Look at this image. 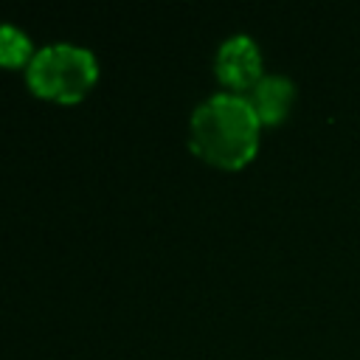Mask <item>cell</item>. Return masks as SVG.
<instances>
[{
  "label": "cell",
  "instance_id": "6da1fadb",
  "mask_svg": "<svg viewBox=\"0 0 360 360\" xmlns=\"http://www.w3.org/2000/svg\"><path fill=\"white\" fill-rule=\"evenodd\" d=\"M259 118L245 96L214 93L197 104L191 115L188 141L200 158L208 163L236 169L256 155L259 146Z\"/></svg>",
  "mask_w": 360,
  "mask_h": 360
},
{
  "label": "cell",
  "instance_id": "7a4b0ae2",
  "mask_svg": "<svg viewBox=\"0 0 360 360\" xmlns=\"http://www.w3.org/2000/svg\"><path fill=\"white\" fill-rule=\"evenodd\" d=\"M96 56L87 48L53 42L37 51L28 62V84L48 98L73 101L82 98L96 79Z\"/></svg>",
  "mask_w": 360,
  "mask_h": 360
},
{
  "label": "cell",
  "instance_id": "3957f363",
  "mask_svg": "<svg viewBox=\"0 0 360 360\" xmlns=\"http://www.w3.org/2000/svg\"><path fill=\"white\" fill-rule=\"evenodd\" d=\"M217 76L242 90V87H253L259 79H262V53H259V45L248 37V34H236V37H228L219 51H217Z\"/></svg>",
  "mask_w": 360,
  "mask_h": 360
},
{
  "label": "cell",
  "instance_id": "277c9868",
  "mask_svg": "<svg viewBox=\"0 0 360 360\" xmlns=\"http://www.w3.org/2000/svg\"><path fill=\"white\" fill-rule=\"evenodd\" d=\"M245 98L262 124H278L295 101V84L281 73H270V76H262Z\"/></svg>",
  "mask_w": 360,
  "mask_h": 360
},
{
  "label": "cell",
  "instance_id": "5b68a950",
  "mask_svg": "<svg viewBox=\"0 0 360 360\" xmlns=\"http://www.w3.org/2000/svg\"><path fill=\"white\" fill-rule=\"evenodd\" d=\"M31 53V39L20 28L0 22V65H22ZM31 62V59H28Z\"/></svg>",
  "mask_w": 360,
  "mask_h": 360
}]
</instances>
